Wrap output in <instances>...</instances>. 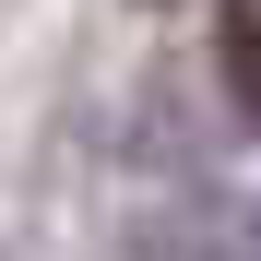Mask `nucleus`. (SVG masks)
<instances>
[{
	"instance_id": "f257e3e1",
	"label": "nucleus",
	"mask_w": 261,
	"mask_h": 261,
	"mask_svg": "<svg viewBox=\"0 0 261 261\" xmlns=\"http://www.w3.org/2000/svg\"><path fill=\"white\" fill-rule=\"evenodd\" d=\"M130 261H261V226H249V202H178L130 238Z\"/></svg>"
},
{
	"instance_id": "f03ea898",
	"label": "nucleus",
	"mask_w": 261,
	"mask_h": 261,
	"mask_svg": "<svg viewBox=\"0 0 261 261\" xmlns=\"http://www.w3.org/2000/svg\"><path fill=\"white\" fill-rule=\"evenodd\" d=\"M214 71H226V107L261 130V0H214Z\"/></svg>"
}]
</instances>
